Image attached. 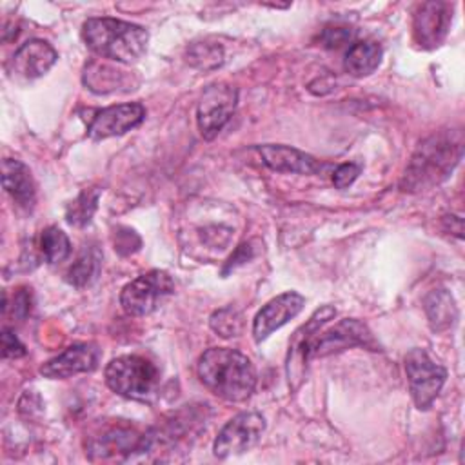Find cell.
<instances>
[{"mask_svg":"<svg viewBox=\"0 0 465 465\" xmlns=\"http://www.w3.org/2000/svg\"><path fill=\"white\" fill-rule=\"evenodd\" d=\"M200 381L218 398L245 401L256 387L252 361L240 351L227 347L207 349L196 365Z\"/></svg>","mask_w":465,"mask_h":465,"instance_id":"6da1fadb","label":"cell"},{"mask_svg":"<svg viewBox=\"0 0 465 465\" xmlns=\"http://www.w3.org/2000/svg\"><path fill=\"white\" fill-rule=\"evenodd\" d=\"M463 154L460 131H441L420 143L412 154L401 187L403 191H421L443 182L458 165Z\"/></svg>","mask_w":465,"mask_h":465,"instance_id":"7a4b0ae2","label":"cell"},{"mask_svg":"<svg viewBox=\"0 0 465 465\" xmlns=\"http://www.w3.org/2000/svg\"><path fill=\"white\" fill-rule=\"evenodd\" d=\"M85 45L98 56L122 64L136 62L147 49L145 27L118 18H87L82 27Z\"/></svg>","mask_w":465,"mask_h":465,"instance_id":"3957f363","label":"cell"},{"mask_svg":"<svg viewBox=\"0 0 465 465\" xmlns=\"http://www.w3.org/2000/svg\"><path fill=\"white\" fill-rule=\"evenodd\" d=\"M105 383L124 398L151 401L160 387V371L143 356L125 354L107 363Z\"/></svg>","mask_w":465,"mask_h":465,"instance_id":"277c9868","label":"cell"},{"mask_svg":"<svg viewBox=\"0 0 465 465\" xmlns=\"http://www.w3.org/2000/svg\"><path fill=\"white\" fill-rule=\"evenodd\" d=\"M174 292L173 278L160 269L147 271L129 282L120 294L122 309L131 316H147L163 298Z\"/></svg>","mask_w":465,"mask_h":465,"instance_id":"5b68a950","label":"cell"},{"mask_svg":"<svg viewBox=\"0 0 465 465\" xmlns=\"http://www.w3.org/2000/svg\"><path fill=\"white\" fill-rule=\"evenodd\" d=\"M405 372L414 405L420 411L430 409L445 383L447 371L425 349H412L405 356Z\"/></svg>","mask_w":465,"mask_h":465,"instance_id":"8992f818","label":"cell"},{"mask_svg":"<svg viewBox=\"0 0 465 465\" xmlns=\"http://www.w3.org/2000/svg\"><path fill=\"white\" fill-rule=\"evenodd\" d=\"M265 430V418L247 411L232 416L218 432L213 450L216 458H229L252 449Z\"/></svg>","mask_w":465,"mask_h":465,"instance_id":"52a82bcc","label":"cell"},{"mask_svg":"<svg viewBox=\"0 0 465 465\" xmlns=\"http://www.w3.org/2000/svg\"><path fill=\"white\" fill-rule=\"evenodd\" d=\"M238 91L227 84L209 85L198 104L196 122L200 134L205 140H213L223 129L236 109Z\"/></svg>","mask_w":465,"mask_h":465,"instance_id":"ba28073f","label":"cell"},{"mask_svg":"<svg viewBox=\"0 0 465 465\" xmlns=\"http://www.w3.org/2000/svg\"><path fill=\"white\" fill-rule=\"evenodd\" d=\"M145 434H138L133 427L113 425L91 436L87 443L89 460H125L134 452L143 454Z\"/></svg>","mask_w":465,"mask_h":465,"instance_id":"9c48e42d","label":"cell"},{"mask_svg":"<svg viewBox=\"0 0 465 465\" xmlns=\"http://www.w3.org/2000/svg\"><path fill=\"white\" fill-rule=\"evenodd\" d=\"M58 60L54 47L40 38L24 42L5 64V69L13 80H35L45 74Z\"/></svg>","mask_w":465,"mask_h":465,"instance_id":"30bf717a","label":"cell"},{"mask_svg":"<svg viewBox=\"0 0 465 465\" xmlns=\"http://www.w3.org/2000/svg\"><path fill=\"white\" fill-rule=\"evenodd\" d=\"M145 118V107L138 102L118 104L96 111L87 125V136L93 140H104L124 134L138 127Z\"/></svg>","mask_w":465,"mask_h":465,"instance_id":"8fae6325","label":"cell"},{"mask_svg":"<svg viewBox=\"0 0 465 465\" xmlns=\"http://www.w3.org/2000/svg\"><path fill=\"white\" fill-rule=\"evenodd\" d=\"M452 22V5L447 2H423L418 5L412 20L414 40L423 49L438 47Z\"/></svg>","mask_w":465,"mask_h":465,"instance_id":"7c38bea8","label":"cell"},{"mask_svg":"<svg viewBox=\"0 0 465 465\" xmlns=\"http://www.w3.org/2000/svg\"><path fill=\"white\" fill-rule=\"evenodd\" d=\"M303 305H305V298L296 291L283 292L272 298L271 302H267L254 316V322H252L254 340L258 343L267 340L276 329L283 327L289 320H292L303 309Z\"/></svg>","mask_w":465,"mask_h":465,"instance_id":"4fadbf2b","label":"cell"},{"mask_svg":"<svg viewBox=\"0 0 465 465\" xmlns=\"http://www.w3.org/2000/svg\"><path fill=\"white\" fill-rule=\"evenodd\" d=\"M100 351L93 343H73L40 367V374L51 380H65L96 369Z\"/></svg>","mask_w":465,"mask_h":465,"instance_id":"5bb4252c","label":"cell"},{"mask_svg":"<svg viewBox=\"0 0 465 465\" xmlns=\"http://www.w3.org/2000/svg\"><path fill=\"white\" fill-rule=\"evenodd\" d=\"M256 151L260 153L263 163L276 173L316 174L325 167L314 156H311L296 147H289V145L265 143V145H258Z\"/></svg>","mask_w":465,"mask_h":465,"instance_id":"9a60e30c","label":"cell"},{"mask_svg":"<svg viewBox=\"0 0 465 465\" xmlns=\"http://www.w3.org/2000/svg\"><path fill=\"white\" fill-rule=\"evenodd\" d=\"M2 183L7 194L24 209H31L35 205L36 187L31 176V171L20 160L5 158L2 163Z\"/></svg>","mask_w":465,"mask_h":465,"instance_id":"2e32d148","label":"cell"},{"mask_svg":"<svg viewBox=\"0 0 465 465\" xmlns=\"http://www.w3.org/2000/svg\"><path fill=\"white\" fill-rule=\"evenodd\" d=\"M381 56H383V49L378 42L360 40V42H354L345 53L343 67L349 74L361 78L378 69Z\"/></svg>","mask_w":465,"mask_h":465,"instance_id":"e0dca14e","label":"cell"},{"mask_svg":"<svg viewBox=\"0 0 465 465\" xmlns=\"http://www.w3.org/2000/svg\"><path fill=\"white\" fill-rule=\"evenodd\" d=\"M425 312L429 318V325L434 332L447 331L454 325L458 318V309L454 298L445 289H434L425 296Z\"/></svg>","mask_w":465,"mask_h":465,"instance_id":"ac0fdd59","label":"cell"},{"mask_svg":"<svg viewBox=\"0 0 465 465\" xmlns=\"http://www.w3.org/2000/svg\"><path fill=\"white\" fill-rule=\"evenodd\" d=\"M84 82L93 93H98V94L118 91V87H124V91L133 89L129 84V74L125 71L109 67L100 62H91L85 67Z\"/></svg>","mask_w":465,"mask_h":465,"instance_id":"d6986e66","label":"cell"},{"mask_svg":"<svg viewBox=\"0 0 465 465\" xmlns=\"http://www.w3.org/2000/svg\"><path fill=\"white\" fill-rule=\"evenodd\" d=\"M102 263V252L96 245H85L73 265L65 272V282L73 287H85L94 282V278L100 272Z\"/></svg>","mask_w":465,"mask_h":465,"instance_id":"ffe728a7","label":"cell"},{"mask_svg":"<svg viewBox=\"0 0 465 465\" xmlns=\"http://www.w3.org/2000/svg\"><path fill=\"white\" fill-rule=\"evenodd\" d=\"M40 251L47 263L54 265L69 258L71 254V242L67 234L58 229L56 225H51L42 231L40 234Z\"/></svg>","mask_w":465,"mask_h":465,"instance_id":"44dd1931","label":"cell"},{"mask_svg":"<svg viewBox=\"0 0 465 465\" xmlns=\"http://www.w3.org/2000/svg\"><path fill=\"white\" fill-rule=\"evenodd\" d=\"M100 200V189H84L65 209V218L74 227H84L96 213Z\"/></svg>","mask_w":465,"mask_h":465,"instance_id":"7402d4cb","label":"cell"},{"mask_svg":"<svg viewBox=\"0 0 465 465\" xmlns=\"http://www.w3.org/2000/svg\"><path fill=\"white\" fill-rule=\"evenodd\" d=\"M185 56H187L189 65H193L200 71H211V69H216L223 64L222 45H218L214 42H207V40L191 44Z\"/></svg>","mask_w":465,"mask_h":465,"instance_id":"603a6c76","label":"cell"},{"mask_svg":"<svg viewBox=\"0 0 465 465\" xmlns=\"http://www.w3.org/2000/svg\"><path fill=\"white\" fill-rule=\"evenodd\" d=\"M211 327L214 332H218L223 338L238 336L242 331V314L232 307H223L213 312L211 316Z\"/></svg>","mask_w":465,"mask_h":465,"instance_id":"cb8c5ba5","label":"cell"},{"mask_svg":"<svg viewBox=\"0 0 465 465\" xmlns=\"http://www.w3.org/2000/svg\"><path fill=\"white\" fill-rule=\"evenodd\" d=\"M354 36V31L349 27H325L320 40L329 49H338L343 44L351 42Z\"/></svg>","mask_w":465,"mask_h":465,"instance_id":"d4e9b609","label":"cell"},{"mask_svg":"<svg viewBox=\"0 0 465 465\" xmlns=\"http://www.w3.org/2000/svg\"><path fill=\"white\" fill-rule=\"evenodd\" d=\"M360 173H361V167L358 163H352V162L341 163L332 173V183L338 189H345L354 183V180L360 176Z\"/></svg>","mask_w":465,"mask_h":465,"instance_id":"484cf974","label":"cell"},{"mask_svg":"<svg viewBox=\"0 0 465 465\" xmlns=\"http://www.w3.org/2000/svg\"><path fill=\"white\" fill-rule=\"evenodd\" d=\"M114 249L120 254H131L140 249V238L134 231L127 227H118V232H114Z\"/></svg>","mask_w":465,"mask_h":465,"instance_id":"4316f807","label":"cell"},{"mask_svg":"<svg viewBox=\"0 0 465 465\" xmlns=\"http://www.w3.org/2000/svg\"><path fill=\"white\" fill-rule=\"evenodd\" d=\"M27 351L24 347V343L16 338V334L11 329H4L2 331V354L4 358H20L24 356Z\"/></svg>","mask_w":465,"mask_h":465,"instance_id":"83f0119b","label":"cell"},{"mask_svg":"<svg viewBox=\"0 0 465 465\" xmlns=\"http://www.w3.org/2000/svg\"><path fill=\"white\" fill-rule=\"evenodd\" d=\"M254 247H252V242H247V243H242L238 249H236V252L229 258V262H227V265H225V269H223V274L225 272H229L231 269H234L236 265H240V263H243V262H247V260H251V258H254Z\"/></svg>","mask_w":465,"mask_h":465,"instance_id":"f1b7e54d","label":"cell"},{"mask_svg":"<svg viewBox=\"0 0 465 465\" xmlns=\"http://www.w3.org/2000/svg\"><path fill=\"white\" fill-rule=\"evenodd\" d=\"M29 311H31V292H27V289H20L13 300V314L16 318H25Z\"/></svg>","mask_w":465,"mask_h":465,"instance_id":"f546056e","label":"cell"}]
</instances>
